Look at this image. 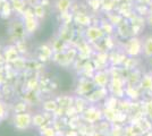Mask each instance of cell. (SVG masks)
<instances>
[{"label":"cell","instance_id":"obj_2","mask_svg":"<svg viewBox=\"0 0 152 136\" xmlns=\"http://www.w3.org/2000/svg\"><path fill=\"white\" fill-rule=\"evenodd\" d=\"M142 52L145 57H152V35L145 36L142 41Z\"/></svg>","mask_w":152,"mask_h":136},{"label":"cell","instance_id":"obj_4","mask_svg":"<svg viewBox=\"0 0 152 136\" xmlns=\"http://www.w3.org/2000/svg\"><path fill=\"white\" fill-rule=\"evenodd\" d=\"M148 24H149V26L152 28V13L149 15V17H148Z\"/></svg>","mask_w":152,"mask_h":136},{"label":"cell","instance_id":"obj_3","mask_svg":"<svg viewBox=\"0 0 152 136\" xmlns=\"http://www.w3.org/2000/svg\"><path fill=\"white\" fill-rule=\"evenodd\" d=\"M70 5H72V0H56L55 1V7L57 8V10L59 13L67 12Z\"/></svg>","mask_w":152,"mask_h":136},{"label":"cell","instance_id":"obj_1","mask_svg":"<svg viewBox=\"0 0 152 136\" xmlns=\"http://www.w3.org/2000/svg\"><path fill=\"white\" fill-rule=\"evenodd\" d=\"M32 123V118L30 115H25V113H20V115H16L14 117V125L16 128L18 129H25L27 128Z\"/></svg>","mask_w":152,"mask_h":136}]
</instances>
